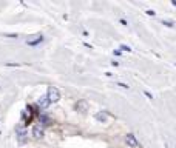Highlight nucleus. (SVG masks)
<instances>
[{
  "instance_id": "f257e3e1",
  "label": "nucleus",
  "mask_w": 176,
  "mask_h": 148,
  "mask_svg": "<svg viewBox=\"0 0 176 148\" xmlns=\"http://www.w3.org/2000/svg\"><path fill=\"white\" fill-rule=\"evenodd\" d=\"M46 97H48L49 103H56V102L59 100V99H60L59 90H57V88H54V86H49L48 91H46Z\"/></svg>"
},
{
  "instance_id": "f03ea898",
  "label": "nucleus",
  "mask_w": 176,
  "mask_h": 148,
  "mask_svg": "<svg viewBox=\"0 0 176 148\" xmlns=\"http://www.w3.org/2000/svg\"><path fill=\"white\" fill-rule=\"evenodd\" d=\"M32 136L37 139H42L43 137V127L40 123H36L34 127H32Z\"/></svg>"
},
{
  "instance_id": "7ed1b4c3",
  "label": "nucleus",
  "mask_w": 176,
  "mask_h": 148,
  "mask_svg": "<svg viewBox=\"0 0 176 148\" xmlns=\"http://www.w3.org/2000/svg\"><path fill=\"white\" fill-rule=\"evenodd\" d=\"M42 40H43V36L42 34H37V36H31V39L26 40V43L31 45V46H34V45H39Z\"/></svg>"
},
{
  "instance_id": "20e7f679",
  "label": "nucleus",
  "mask_w": 176,
  "mask_h": 148,
  "mask_svg": "<svg viewBox=\"0 0 176 148\" xmlns=\"http://www.w3.org/2000/svg\"><path fill=\"white\" fill-rule=\"evenodd\" d=\"M37 105H39L40 108H43V109H46L49 105H51V103H49V100H48V97H46V94L39 97V100H37Z\"/></svg>"
},
{
  "instance_id": "39448f33",
  "label": "nucleus",
  "mask_w": 176,
  "mask_h": 148,
  "mask_svg": "<svg viewBox=\"0 0 176 148\" xmlns=\"http://www.w3.org/2000/svg\"><path fill=\"white\" fill-rule=\"evenodd\" d=\"M39 123L42 125L43 128H45L46 125H51V119H49V117L46 116V114H42V116L39 117Z\"/></svg>"
},
{
  "instance_id": "423d86ee",
  "label": "nucleus",
  "mask_w": 176,
  "mask_h": 148,
  "mask_svg": "<svg viewBox=\"0 0 176 148\" xmlns=\"http://www.w3.org/2000/svg\"><path fill=\"white\" fill-rule=\"evenodd\" d=\"M127 144H128L131 148H136V147H137V140H136V137H134L133 134H128V136H127Z\"/></svg>"
},
{
  "instance_id": "0eeeda50",
  "label": "nucleus",
  "mask_w": 176,
  "mask_h": 148,
  "mask_svg": "<svg viewBox=\"0 0 176 148\" xmlns=\"http://www.w3.org/2000/svg\"><path fill=\"white\" fill-rule=\"evenodd\" d=\"M96 119H97V120H102V122H105L107 116H105V113H101V114H96Z\"/></svg>"
},
{
  "instance_id": "6e6552de",
  "label": "nucleus",
  "mask_w": 176,
  "mask_h": 148,
  "mask_svg": "<svg viewBox=\"0 0 176 148\" xmlns=\"http://www.w3.org/2000/svg\"><path fill=\"white\" fill-rule=\"evenodd\" d=\"M162 23L165 26H168V28H172V26H173V22H168V20H162Z\"/></svg>"
},
{
  "instance_id": "1a4fd4ad",
  "label": "nucleus",
  "mask_w": 176,
  "mask_h": 148,
  "mask_svg": "<svg viewBox=\"0 0 176 148\" xmlns=\"http://www.w3.org/2000/svg\"><path fill=\"white\" fill-rule=\"evenodd\" d=\"M120 49H124V51H131L130 46H127V45H120Z\"/></svg>"
},
{
  "instance_id": "9d476101",
  "label": "nucleus",
  "mask_w": 176,
  "mask_h": 148,
  "mask_svg": "<svg viewBox=\"0 0 176 148\" xmlns=\"http://www.w3.org/2000/svg\"><path fill=\"white\" fill-rule=\"evenodd\" d=\"M144 94H145V96H147V97H148V99H153V96H151V94H150V93H147V91H144Z\"/></svg>"
},
{
  "instance_id": "9b49d317",
  "label": "nucleus",
  "mask_w": 176,
  "mask_h": 148,
  "mask_svg": "<svg viewBox=\"0 0 176 148\" xmlns=\"http://www.w3.org/2000/svg\"><path fill=\"white\" fill-rule=\"evenodd\" d=\"M147 14H148V15H155V11H151V9H148V11H147Z\"/></svg>"
},
{
  "instance_id": "f8f14e48",
  "label": "nucleus",
  "mask_w": 176,
  "mask_h": 148,
  "mask_svg": "<svg viewBox=\"0 0 176 148\" xmlns=\"http://www.w3.org/2000/svg\"><path fill=\"white\" fill-rule=\"evenodd\" d=\"M172 3L175 5V6H176V0H172Z\"/></svg>"
}]
</instances>
